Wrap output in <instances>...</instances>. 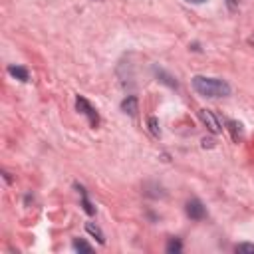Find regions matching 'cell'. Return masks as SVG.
<instances>
[{
	"instance_id": "6da1fadb",
	"label": "cell",
	"mask_w": 254,
	"mask_h": 254,
	"mask_svg": "<svg viewBox=\"0 0 254 254\" xmlns=\"http://www.w3.org/2000/svg\"><path fill=\"white\" fill-rule=\"evenodd\" d=\"M192 87L204 97H224L230 93V85L226 81L216 77H204V75H194Z\"/></svg>"
},
{
	"instance_id": "7a4b0ae2",
	"label": "cell",
	"mask_w": 254,
	"mask_h": 254,
	"mask_svg": "<svg viewBox=\"0 0 254 254\" xmlns=\"http://www.w3.org/2000/svg\"><path fill=\"white\" fill-rule=\"evenodd\" d=\"M75 107H77V111H79V113H83V115L89 119V123H91L93 127L99 123V115H97V111L91 107V103H89L85 97L77 95V97H75Z\"/></svg>"
},
{
	"instance_id": "3957f363",
	"label": "cell",
	"mask_w": 254,
	"mask_h": 254,
	"mask_svg": "<svg viewBox=\"0 0 254 254\" xmlns=\"http://www.w3.org/2000/svg\"><path fill=\"white\" fill-rule=\"evenodd\" d=\"M187 214L190 218H194V220H200V218L206 216V210H204V206H202V202L198 198H192V200L187 202Z\"/></svg>"
},
{
	"instance_id": "277c9868",
	"label": "cell",
	"mask_w": 254,
	"mask_h": 254,
	"mask_svg": "<svg viewBox=\"0 0 254 254\" xmlns=\"http://www.w3.org/2000/svg\"><path fill=\"white\" fill-rule=\"evenodd\" d=\"M200 119H202L204 125L210 129V133H218V131H220V123H218V119L212 115V111H208V109H200Z\"/></svg>"
},
{
	"instance_id": "5b68a950",
	"label": "cell",
	"mask_w": 254,
	"mask_h": 254,
	"mask_svg": "<svg viewBox=\"0 0 254 254\" xmlns=\"http://www.w3.org/2000/svg\"><path fill=\"white\" fill-rule=\"evenodd\" d=\"M121 109H123L125 113H129V115H135L137 109H139V99H137L135 95H127V97L123 99V103H121Z\"/></svg>"
},
{
	"instance_id": "8992f818",
	"label": "cell",
	"mask_w": 254,
	"mask_h": 254,
	"mask_svg": "<svg viewBox=\"0 0 254 254\" xmlns=\"http://www.w3.org/2000/svg\"><path fill=\"white\" fill-rule=\"evenodd\" d=\"M8 73L18 77L20 81H28V69L26 67H20V65H8Z\"/></svg>"
},
{
	"instance_id": "52a82bcc",
	"label": "cell",
	"mask_w": 254,
	"mask_h": 254,
	"mask_svg": "<svg viewBox=\"0 0 254 254\" xmlns=\"http://www.w3.org/2000/svg\"><path fill=\"white\" fill-rule=\"evenodd\" d=\"M85 228H87V232H89V234H93V236L97 238V242H101V244L105 242V238H103V232H101V230H99V228H97L93 222H87V224H85Z\"/></svg>"
},
{
	"instance_id": "ba28073f",
	"label": "cell",
	"mask_w": 254,
	"mask_h": 254,
	"mask_svg": "<svg viewBox=\"0 0 254 254\" xmlns=\"http://www.w3.org/2000/svg\"><path fill=\"white\" fill-rule=\"evenodd\" d=\"M240 123H236V121H228V129L232 131V139L234 141H238V137H240Z\"/></svg>"
},
{
	"instance_id": "9c48e42d",
	"label": "cell",
	"mask_w": 254,
	"mask_h": 254,
	"mask_svg": "<svg viewBox=\"0 0 254 254\" xmlns=\"http://www.w3.org/2000/svg\"><path fill=\"white\" fill-rule=\"evenodd\" d=\"M73 248L75 250H81V252H91V246L85 240H77V238L73 240Z\"/></svg>"
},
{
	"instance_id": "30bf717a",
	"label": "cell",
	"mask_w": 254,
	"mask_h": 254,
	"mask_svg": "<svg viewBox=\"0 0 254 254\" xmlns=\"http://www.w3.org/2000/svg\"><path fill=\"white\" fill-rule=\"evenodd\" d=\"M149 129H151V133H153L155 137H159V135H161V129H159V121H157L155 117H149Z\"/></svg>"
},
{
	"instance_id": "8fae6325",
	"label": "cell",
	"mask_w": 254,
	"mask_h": 254,
	"mask_svg": "<svg viewBox=\"0 0 254 254\" xmlns=\"http://www.w3.org/2000/svg\"><path fill=\"white\" fill-rule=\"evenodd\" d=\"M236 252H250V254H254V244H238Z\"/></svg>"
},
{
	"instance_id": "7c38bea8",
	"label": "cell",
	"mask_w": 254,
	"mask_h": 254,
	"mask_svg": "<svg viewBox=\"0 0 254 254\" xmlns=\"http://www.w3.org/2000/svg\"><path fill=\"white\" fill-rule=\"evenodd\" d=\"M167 250H169V252H179V250H181V242H179V240H171L169 246H167Z\"/></svg>"
},
{
	"instance_id": "4fadbf2b",
	"label": "cell",
	"mask_w": 254,
	"mask_h": 254,
	"mask_svg": "<svg viewBox=\"0 0 254 254\" xmlns=\"http://www.w3.org/2000/svg\"><path fill=\"white\" fill-rule=\"evenodd\" d=\"M226 6H228L230 10H236V6H238V0H226Z\"/></svg>"
},
{
	"instance_id": "5bb4252c",
	"label": "cell",
	"mask_w": 254,
	"mask_h": 254,
	"mask_svg": "<svg viewBox=\"0 0 254 254\" xmlns=\"http://www.w3.org/2000/svg\"><path fill=\"white\" fill-rule=\"evenodd\" d=\"M248 44H252V46H254V34H252V36L248 38Z\"/></svg>"
},
{
	"instance_id": "9a60e30c",
	"label": "cell",
	"mask_w": 254,
	"mask_h": 254,
	"mask_svg": "<svg viewBox=\"0 0 254 254\" xmlns=\"http://www.w3.org/2000/svg\"><path fill=\"white\" fill-rule=\"evenodd\" d=\"M189 2H194V4H200V2H204V0H189Z\"/></svg>"
}]
</instances>
